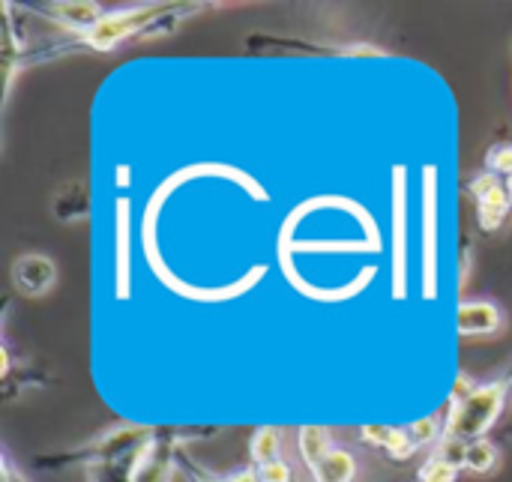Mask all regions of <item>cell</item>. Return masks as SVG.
I'll return each mask as SVG.
<instances>
[{
	"label": "cell",
	"instance_id": "1",
	"mask_svg": "<svg viewBox=\"0 0 512 482\" xmlns=\"http://www.w3.org/2000/svg\"><path fill=\"white\" fill-rule=\"evenodd\" d=\"M510 390L512 378L489 381V384H471L462 375L456 381V393H453L450 414L444 420L441 441H453V444H462V447H468L474 441H483L486 432L498 423Z\"/></svg>",
	"mask_w": 512,
	"mask_h": 482
},
{
	"label": "cell",
	"instance_id": "2",
	"mask_svg": "<svg viewBox=\"0 0 512 482\" xmlns=\"http://www.w3.org/2000/svg\"><path fill=\"white\" fill-rule=\"evenodd\" d=\"M168 9H126V12H108L99 24L90 30H81L78 42L96 51H111L129 36H138L144 27L156 24Z\"/></svg>",
	"mask_w": 512,
	"mask_h": 482
},
{
	"label": "cell",
	"instance_id": "3",
	"mask_svg": "<svg viewBox=\"0 0 512 482\" xmlns=\"http://www.w3.org/2000/svg\"><path fill=\"white\" fill-rule=\"evenodd\" d=\"M471 192L477 195V213H480V225L486 231H495L501 228V222L507 219L510 213V195H507V186L501 183V177L495 174H477L471 180Z\"/></svg>",
	"mask_w": 512,
	"mask_h": 482
},
{
	"label": "cell",
	"instance_id": "4",
	"mask_svg": "<svg viewBox=\"0 0 512 482\" xmlns=\"http://www.w3.org/2000/svg\"><path fill=\"white\" fill-rule=\"evenodd\" d=\"M54 279H57V267L45 255L30 252V255L15 258V264H12V285L27 297L48 294L54 288Z\"/></svg>",
	"mask_w": 512,
	"mask_h": 482
},
{
	"label": "cell",
	"instance_id": "5",
	"mask_svg": "<svg viewBox=\"0 0 512 482\" xmlns=\"http://www.w3.org/2000/svg\"><path fill=\"white\" fill-rule=\"evenodd\" d=\"M501 309L489 300H462L456 309L459 336H492L501 330Z\"/></svg>",
	"mask_w": 512,
	"mask_h": 482
},
{
	"label": "cell",
	"instance_id": "6",
	"mask_svg": "<svg viewBox=\"0 0 512 482\" xmlns=\"http://www.w3.org/2000/svg\"><path fill=\"white\" fill-rule=\"evenodd\" d=\"M363 441L369 444V447H378V450H384L390 459H396V462H405V459H411L420 447L414 444V438H411V432L408 429H396V426H363Z\"/></svg>",
	"mask_w": 512,
	"mask_h": 482
},
{
	"label": "cell",
	"instance_id": "7",
	"mask_svg": "<svg viewBox=\"0 0 512 482\" xmlns=\"http://www.w3.org/2000/svg\"><path fill=\"white\" fill-rule=\"evenodd\" d=\"M309 474L315 482H354L357 480V462L348 450L336 447Z\"/></svg>",
	"mask_w": 512,
	"mask_h": 482
},
{
	"label": "cell",
	"instance_id": "8",
	"mask_svg": "<svg viewBox=\"0 0 512 482\" xmlns=\"http://www.w3.org/2000/svg\"><path fill=\"white\" fill-rule=\"evenodd\" d=\"M297 447H300V456H303V462H306L309 471H312L330 450H336L333 435H330V429H324V426H303L300 435H297Z\"/></svg>",
	"mask_w": 512,
	"mask_h": 482
},
{
	"label": "cell",
	"instance_id": "9",
	"mask_svg": "<svg viewBox=\"0 0 512 482\" xmlns=\"http://www.w3.org/2000/svg\"><path fill=\"white\" fill-rule=\"evenodd\" d=\"M51 15L66 27V30H90L93 24H99L105 15L99 6L93 3H54L51 6Z\"/></svg>",
	"mask_w": 512,
	"mask_h": 482
},
{
	"label": "cell",
	"instance_id": "10",
	"mask_svg": "<svg viewBox=\"0 0 512 482\" xmlns=\"http://www.w3.org/2000/svg\"><path fill=\"white\" fill-rule=\"evenodd\" d=\"M498 462H501V450L486 438L465 447V471H471V474H480V477L492 474L498 468Z\"/></svg>",
	"mask_w": 512,
	"mask_h": 482
},
{
	"label": "cell",
	"instance_id": "11",
	"mask_svg": "<svg viewBox=\"0 0 512 482\" xmlns=\"http://www.w3.org/2000/svg\"><path fill=\"white\" fill-rule=\"evenodd\" d=\"M249 453H252V465H255V468L282 462V441H279V432H276V429H258L255 438H252Z\"/></svg>",
	"mask_w": 512,
	"mask_h": 482
},
{
	"label": "cell",
	"instance_id": "12",
	"mask_svg": "<svg viewBox=\"0 0 512 482\" xmlns=\"http://www.w3.org/2000/svg\"><path fill=\"white\" fill-rule=\"evenodd\" d=\"M486 171L495 177H510L512 174V144H495L486 156Z\"/></svg>",
	"mask_w": 512,
	"mask_h": 482
},
{
	"label": "cell",
	"instance_id": "13",
	"mask_svg": "<svg viewBox=\"0 0 512 482\" xmlns=\"http://www.w3.org/2000/svg\"><path fill=\"white\" fill-rule=\"evenodd\" d=\"M255 474H258V482H291V465L282 459V462L255 468Z\"/></svg>",
	"mask_w": 512,
	"mask_h": 482
},
{
	"label": "cell",
	"instance_id": "14",
	"mask_svg": "<svg viewBox=\"0 0 512 482\" xmlns=\"http://www.w3.org/2000/svg\"><path fill=\"white\" fill-rule=\"evenodd\" d=\"M507 195H510V204H512V174L507 177Z\"/></svg>",
	"mask_w": 512,
	"mask_h": 482
}]
</instances>
